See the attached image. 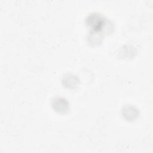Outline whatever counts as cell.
<instances>
[{
  "instance_id": "6da1fadb",
  "label": "cell",
  "mask_w": 153,
  "mask_h": 153,
  "mask_svg": "<svg viewBox=\"0 0 153 153\" xmlns=\"http://www.w3.org/2000/svg\"><path fill=\"white\" fill-rule=\"evenodd\" d=\"M86 23L91 29V32L98 33L101 32L106 25L105 19L100 14L93 13L86 18Z\"/></svg>"
},
{
  "instance_id": "3957f363",
  "label": "cell",
  "mask_w": 153,
  "mask_h": 153,
  "mask_svg": "<svg viewBox=\"0 0 153 153\" xmlns=\"http://www.w3.org/2000/svg\"><path fill=\"white\" fill-rule=\"evenodd\" d=\"M123 117L128 121L134 120L139 114L137 108L132 105H127L123 106L121 110Z\"/></svg>"
},
{
  "instance_id": "277c9868",
  "label": "cell",
  "mask_w": 153,
  "mask_h": 153,
  "mask_svg": "<svg viewBox=\"0 0 153 153\" xmlns=\"http://www.w3.org/2000/svg\"><path fill=\"white\" fill-rule=\"evenodd\" d=\"M62 83L65 87L74 88L78 86L79 84V79L73 74H66L63 76L62 79Z\"/></svg>"
},
{
  "instance_id": "7a4b0ae2",
  "label": "cell",
  "mask_w": 153,
  "mask_h": 153,
  "mask_svg": "<svg viewBox=\"0 0 153 153\" xmlns=\"http://www.w3.org/2000/svg\"><path fill=\"white\" fill-rule=\"evenodd\" d=\"M53 109L60 114H65L69 110L68 101L64 97H56L53 99L51 102Z\"/></svg>"
}]
</instances>
